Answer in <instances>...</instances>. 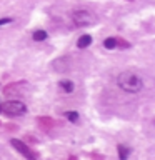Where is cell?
Masks as SVG:
<instances>
[{"label":"cell","instance_id":"obj_11","mask_svg":"<svg viewBox=\"0 0 155 160\" xmlns=\"http://www.w3.org/2000/svg\"><path fill=\"white\" fill-rule=\"evenodd\" d=\"M13 20L12 18H0V25H7V23H12Z\"/></svg>","mask_w":155,"mask_h":160},{"label":"cell","instance_id":"obj_7","mask_svg":"<svg viewBox=\"0 0 155 160\" xmlns=\"http://www.w3.org/2000/svg\"><path fill=\"white\" fill-rule=\"evenodd\" d=\"M117 152H118V158H120V160H127L128 155H130V148L127 147V145H122V143H120L118 147H117Z\"/></svg>","mask_w":155,"mask_h":160},{"label":"cell","instance_id":"obj_10","mask_svg":"<svg viewBox=\"0 0 155 160\" xmlns=\"http://www.w3.org/2000/svg\"><path fill=\"white\" fill-rule=\"evenodd\" d=\"M63 115H65V117H67L72 123H77V122H78V118H80V117H78V113H77V112H73V110H68V112H65Z\"/></svg>","mask_w":155,"mask_h":160},{"label":"cell","instance_id":"obj_12","mask_svg":"<svg viewBox=\"0 0 155 160\" xmlns=\"http://www.w3.org/2000/svg\"><path fill=\"white\" fill-rule=\"evenodd\" d=\"M68 160H77V158H75V157H70V158H68Z\"/></svg>","mask_w":155,"mask_h":160},{"label":"cell","instance_id":"obj_1","mask_svg":"<svg viewBox=\"0 0 155 160\" xmlns=\"http://www.w3.org/2000/svg\"><path fill=\"white\" fill-rule=\"evenodd\" d=\"M117 85H118L120 90H123L125 93H138V92H142V88H143V80L135 72L125 70V72L118 73Z\"/></svg>","mask_w":155,"mask_h":160},{"label":"cell","instance_id":"obj_2","mask_svg":"<svg viewBox=\"0 0 155 160\" xmlns=\"http://www.w3.org/2000/svg\"><path fill=\"white\" fill-rule=\"evenodd\" d=\"M72 22L75 27H90V25H95L97 23V17L95 13H92L90 10H85V8H77L73 10L72 15H70Z\"/></svg>","mask_w":155,"mask_h":160},{"label":"cell","instance_id":"obj_3","mask_svg":"<svg viewBox=\"0 0 155 160\" xmlns=\"http://www.w3.org/2000/svg\"><path fill=\"white\" fill-rule=\"evenodd\" d=\"M0 112H3L8 117H22L27 113V105L20 100H7L0 105Z\"/></svg>","mask_w":155,"mask_h":160},{"label":"cell","instance_id":"obj_4","mask_svg":"<svg viewBox=\"0 0 155 160\" xmlns=\"http://www.w3.org/2000/svg\"><path fill=\"white\" fill-rule=\"evenodd\" d=\"M10 145H12V147L17 150L18 153H22L25 158L27 160H37V157H35V153L32 152V150H30V147H27V145H25L22 140H17V138H12L10 140Z\"/></svg>","mask_w":155,"mask_h":160},{"label":"cell","instance_id":"obj_9","mask_svg":"<svg viewBox=\"0 0 155 160\" xmlns=\"http://www.w3.org/2000/svg\"><path fill=\"white\" fill-rule=\"evenodd\" d=\"M103 47H105V48H108V50L117 48V38H115V37H108V38H105V40H103Z\"/></svg>","mask_w":155,"mask_h":160},{"label":"cell","instance_id":"obj_6","mask_svg":"<svg viewBox=\"0 0 155 160\" xmlns=\"http://www.w3.org/2000/svg\"><path fill=\"white\" fill-rule=\"evenodd\" d=\"M58 85H60V88H62L65 93H72L73 88H75V85H73L72 80H60Z\"/></svg>","mask_w":155,"mask_h":160},{"label":"cell","instance_id":"obj_5","mask_svg":"<svg viewBox=\"0 0 155 160\" xmlns=\"http://www.w3.org/2000/svg\"><path fill=\"white\" fill-rule=\"evenodd\" d=\"M90 45H92V37H90V35H82V37H78V40H77L78 48H87Z\"/></svg>","mask_w":155,"mask_h":160},{"label":"cell","instance_id":"obj_8","mask_svg":"<svg viewBox=\"0 0 155 160\" xmlns=\"http://www.w3.org/2000/svg\"><path fill=\"white\" fill-rule=\"evenodd\" d=\"M47 32L45 30H35L33 35H32V38L35 40V42H43V40H47Z\"/></svg>","mask_w":155,"mask_h":160}]
</instances>
